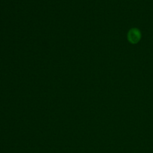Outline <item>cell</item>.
<instances>
[{
	"instance_id": "1",
	"label": "cell",
	"mask_w": 153,
	"mask_h": 153,
	"mask_svg": "<svg viewBox=\"0 0 153 153\" xmlns=\"http://www.w3.org/2000/svg\"><path fill=\"white\" fill-rule=\"evenodd\" d=\"M127 37L129 42L135 44L140 41L141 38V32L139 29L133 27L128 30Z\"/></svg>"
}]
</instances>
